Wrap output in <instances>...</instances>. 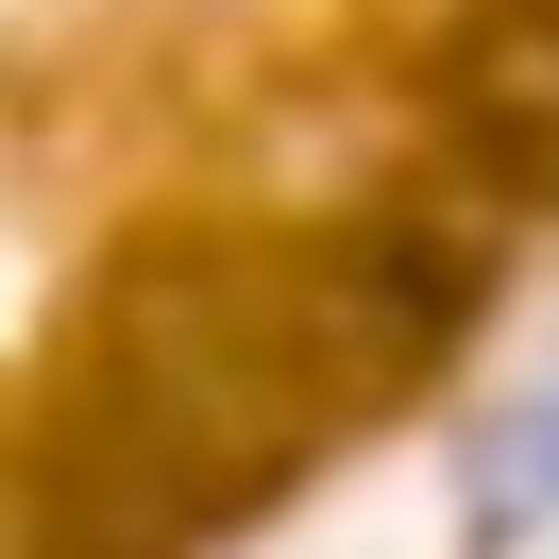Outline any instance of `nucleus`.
I'll use <instances>...</instances> for the list:
<instances>
[{
    "mask_svg": "<svg viewBox=\"0 0 559 559\" xmlns=\"http://www.w3.org/2000/svg\"><path fill=\"white\" fill-rule=\"evenodd\" d=\"M475 525H559V373L475 441Z\"/></svg>",
    "mask_w": 559,
    "mask_h": 559,
    "instance_id": "f257e3e1",
    "label": "nucleus"
}]
</instances>
